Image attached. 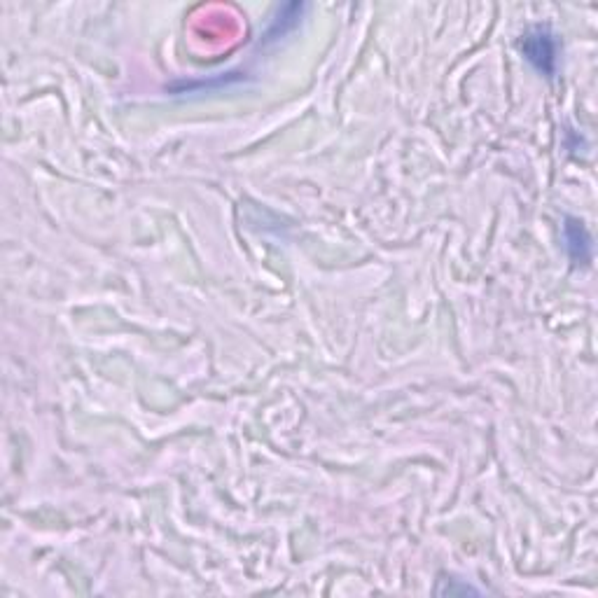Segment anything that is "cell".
Masks as SVG:
<instances>
[{
	"label": "cell",
	"mask_w": 598,
	"mask_h": 598,
	"mask_svg": "<svg viewBox=\"0 0 598 598\" xmlns=\"http://www.w3.org/2000/svg\"><path fill=\"white\" fill-rule=\"evenodd\" d=\"M521 54L545 78H554L559 71V40L547 26H535L521 36Z\"/></svg>",
	"instance_id": "6da1fadb"
},
{
	"label": "cell",
	"mask_w": 598,
	"mask_h": 598,
	"mask_svg": "<svg viewBox=\"0 0 598 598\" xmlns=\"http://www.w3.org/2000/svg\"><path fill=\"white\" fill-rule=\"evenodd\" d=\"M563 246L568 250V257L575 264H589L591 260V236L582 220L566 218L563 225Z\"/></svg>",
	"instance_id": "7a4b0ae2"
}]
</instances>
